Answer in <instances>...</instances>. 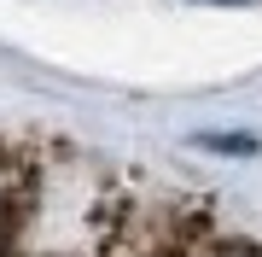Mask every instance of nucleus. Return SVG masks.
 <instances>
[{
    "instance_id": "f257e3e1",
    "label": "nucleus",
    "mask_w": 262,
    "mask_h": 257,
    "mask_svg": "<svg viewBox=\"0 0 262 257\" xmlns=\"http://www.w3.org/2000/svg\"><path fill=\"white\" fill-rule=\"evenodd\" d=\"M204 146H215V152H256V141H245V134H204Z\"/></svg>"
},
{
    "instance_id": "f03ea898",
    "label": "nucleus",
    "mask_w": 262,
    "mask_h": 257,
    "mask_svg": "<svg viewBox=\"0 0 262 257\" xmlns=\"http://www.w3.org/2000/svg\"><path fill=\"white\" fill-rule=\"evenodd\" d=\"M222 257H262V251H251V246H233V251H222Z\"/></svg>"
},
{
    "instance_id": "7ed1b4c3",
    "label": "nucleus",
    "mask_w": 262,
    "mask_h": 257,
    "mask_svg": "<svg viewBox=\"0 0 262 257\" xmlns=\"http://www.w3.org/2000/svg\"><path fill=\"white\" fill-rule=\"evenodd\" d=\"M210 6H251V0H210Z\"/></svg>"
}]
</instances>
